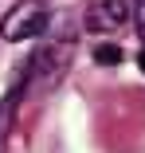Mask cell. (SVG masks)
Wrapping results in <instances>:
<instances>
[{
    "mask_svg": "<svg viewBox=\"0 0 145 153\" xmlns=\"http://www.w3.org/2000/svg\"><path fill=\"white\" fill-rule=\"evenodd\" d=\"M47 27V8L43 0H20V4L0 20V36L4 39H32Z\"/></svg>",
    "mask_w": 145,
    "mask_h": 153,
    "instance_id": "1",
    "label": "cell"
},
{
    "mask_svg": "<svg viewBox=\"0 0 145 153\" xmlns=\"http://www.w3.org/2000/svg\"><path fill=\"white\" fill-rule=\"evenodd\" d=\"M82 24H86V32H94V36H110V32H118V27L129 24V4L126 0H90Z\"/></svg>",
    "mask_w": 145,
    "mask_h": 153,
    "instance_id": "2",
    "label": "cell"
},
{
    "mask_svg": "<svg viewBox=\"0 0 145 153\" xmlns=\"http://www.w3.org/2000/svg\"><path fill=\"white\" fill-rule=\"evenodd\" d=\"M94 59L106 63V67H114V63H122V47H118V43H98V47H94Z\"/></svg>",
    "mask_w": 145,
    "mask_h": 153,
    "instance_id": "3",
    "label": "cell"
},
{
    "mask_svg": "<svg viewBox=\"0 0 145 153\" xmlns=\"http://www.w3.org/2000/svg\"><path fill=\"white\" fill-rule=\"evenodd\" d=\"M133 24H137V36H141V39H145V4H141V8H137V12H133Z\"/></svg>",
    "mask_w": 145,
    "mask_h": 153,
    "instance_id": "4",
    "label": "cell"
},
{
    "mask_svg": "<svg viewBox=\"0 0 145 153\" xmlns=\"http://www.w3.org/2000/svg\"><path fill=\"white\" fill-rule=\"evenodd\" d=\"M137 67H141V71H145V47H141V55H137Z\"/></svg>",
    "mask_w": 145,
    "mask_h": 153,
    "instance_id": "5",
    "label": "cell"
}]
</instances>
